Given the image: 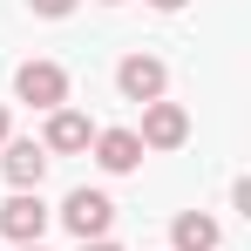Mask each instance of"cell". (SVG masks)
I'll return each instance as SVG.
<instances>
[{
  "instance_id": "1",
  "label": "cell",
  "mask_w": 251,
  "mask_h": 251,
  "mask_svg": "<svg viewBox=\"0 0 251 251\" xmlns=\"http://www.w3.org/2000/svg\"><path fill=\"white\" fill-rule=\"evenodd\" d=\"M14 95H21L27 109H68V75H61L54 61H21Z\"/></svg>"
},
{
  "instance_id": "2",
  "label": "cell",
  "mask_w": 251,
  "mask_h": 251,
  "mask_svg": "<svg viewBox=\"0 0 251 251\" xmlns=\"http://www.w3.org/2000/svg\"><path fill=\"white\" fill-rule=\"evenodd\" d=\"M61 224H68L82 245H95V238H109V224H116V204H109L102 190H68V204H61Z\"/></svg>"
},
{
  "instance_id": "3",
  "label": "cell",
  "mask_w": 251,
  "mask_h": 251,
  "mask_svg": "<svg viewBox=\"0 0 251 251\" xmlns=\"http://www.w3.org/2000/svg\"><path fill=\"white\" fill-rule=\"evenodd\" d=\"M48 217L54 210L41 204V190H14L7 204H0V231L14 238V245H41V231H48Z\"/></svg>"
},
{
  "instance_id": "4",
  "label": "cell",
  "mask_w": 251,
  "mask_h": 251,
  "mask_svg": "<svg viewBox=\"0 0 251 251\" xmlns=\"http://www.w3.org/2000/svg\"><path fill=\"white\" fill-rule=\"evenodd\" d=\"M116 88H123L129 102H163L170 68L156 61V54H123V68H116Z\"/></svg>"
},
{
  "instance_id": "5",
  "label": "cell",
  "mask_w": 251,
  "mask_h": 251,
  "mask_svg": "<svg viewBox=\"0 0 251 251\" xmlns=\"http://www.w3.org/2000/svg\"><path fill=\"white\" fill-rule=\"evenodd\" d=\"M183 136H190V116L176 102H143V129H136L143 150H176Z\"/></svg>"
},
{
  "instance_id": "6",
  "label": "cell",
  "mask_w": 251,
  "mask_h": 251,
  "mask_svg": "<svg viewBox=\"0 0 251 251\" xmlns=\"http://www.w3.org/2000/svg\"><path fill=\"white\" fill-rule=\"evenodd\" d=\"M88 143H95V123H88L82 109H48V136H41L48 156H75Z\"/></svg>"
},
{
  "instance_id": "7",
  "label": "cell",
  "mask_w": 251,
  "mask_h": 251,
  "mask_svg": "<svg viewBox=\"0 0 251 251\" xmlns=\"http://www.w3.org/2000/svg\"><path fill=\"white\" fill-rule=\"evenodd\" d=\"M95 163L109 170V176H129V170L143 163V143H136V129H95Z\"/></svg>"
},
{
  "instance_id": "8",
  "label": "cell",
  "mask_w": 251,
  "mask_h": 251,
  "mask_svg": "<svg viewBox=\"0 0 251 251\" xmlns=\"http://www.w3.org/2000/svg\"><path fill=\"white\" fill-rule=\"evenodd\" d=\"M0 170H7V183H14V190H41V176H48V150H41V143H7Z\"/></svg>"
},
{
  "instance_id": "9",
  "label": "cell",
  "mask_w": 251,
  "mask_h": 251,
  "mask_svg": "<svg viewBox=\"0 0 251 251\" xmlns=\"http://www.w3.org/2000/svg\"><path fill=\"white\" fill-rule=\"evenodd\" d=\"M170 238H176V251H217V217H204V210H183L176 224H170Z\"/></svg>"
},
{
  "instance_id": "10",
  "label": "cell",
  "mask_w": 251,
  "mask_h": 251,
  "mask_svg": "<svg viewBox=\"0 0 251 251\" xmlns=\"http://www.w3.org/2000/svg\"><path fill=\"white\" fill-rule=\"evenodd\" d=\"M34 14H48V21H61V14H75V0H34Z\"/></svg>"
},
{
  "instance_id": "11",
  "label": "cell",
  "mask_w": 251,
  "mask_h": 251,
  "mask_svg": "<svg viewBox=\"0 0 251 251\" xmlns=\"http://www.w3.org/2000/svg\"><path fill=\"white\" fill-rule=\"evenodd\" d=\"M150 7H156V14H176V7H183V0H150Z\"/></svg>"
},
{
  "instance_id": "12",
  "label": "cell",
  "mask_w": 251,
  "mask_h": 251,
  "mask_svg": "<svg viewBox=\"0 0 251 251\" xmlns=\"http://www.w3.org/2000/svg\"><path fill=\"white\" fill-rule=\"evenodd\" d=\"M82 251H116V245H109V238H95V245H82Z\"/></svg>"
},
{
  "instance_id": "13",
  "label": "cell",
  "mask_w": 251,
  "mask_h": 251,
  "mask_svg": "<svg viewBox=\"0 0 251 251\" xmlns=\"http://www.w3.org/2000/svg\"><path fill=\"white\" fill-rule=\"evenodd\" d=\"M0 143H7V109H0Z\"/></svg>"
},
{
  "instance_id": "14",
  "label": "cell",
  "mask_w": 251,
  "mask_h": 251,
  "mask_svg": "<svg viewBox=\"0 0 251 251\" xmlns=\"http://www.w3.org/2000/svg\"><path fill=\"white\" fill-rule=\"evenodd\" d=\"M21 251H41V245H21Z\"/></svg>"
},
{
  "instance_id": "15",
  "label": "cell",
  "mask_w": 251,
  "mask_h": 251,
  "mask_svg": "<svg viewBox=\"0 0 251 251\" xmlns=\"http://www.w3.org/2000/svg\"><path fill=\"white\" fill-rule=\"evenodd\" d=\"M109 7H116V0H109Z\"/></svg>"
}]
</instances>
